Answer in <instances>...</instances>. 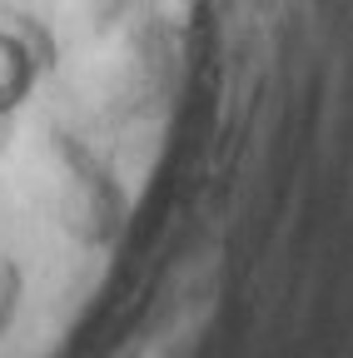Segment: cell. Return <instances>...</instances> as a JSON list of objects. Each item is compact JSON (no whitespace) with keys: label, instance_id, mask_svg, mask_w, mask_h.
<instances>
[{"label":"cell","instance_id":"1","mask_svg":"<svg viewBox=\"0 0 353 358\" xmlns=\"http://www.w3.org/2000/svg\"><path fill=\"white\" fill-rule=\"evenodd\" d=\"M25 90H30V60L10 35H0V110L20 105Z\"/></svg>","mask_w":353,"mask_h":358}]
</instances>
